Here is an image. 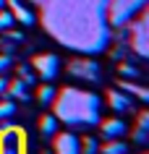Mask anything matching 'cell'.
I'll use <instances>...</instances> for the list:
<instances>
[{"mask_svg":"<svg viewBox=\"0 0 149 154\" xmlns=\"http://www.w3.org/2000/svg\"><path fill=\"white\" fill-rule=\"evenodd\" d=\"M58 118L68 125H97L99 123V99L86 91L66 89L58 102Z\"/></svg>","mask_w":149,"mask_h":154,"instance_id":"obj_1","label":"cell"},{"mask_svg":"<svg viewBox=\"0 0 149 154\" xmlns=\"http://www.w3.org/2000/svg\"><path fill=\"white\" fill-rule=\"evenodd\" d=\"M34 71L39 73L42 79H45V81H52V79H55V76H58V68H60V60H58V55H37L34 57Z\"/></svg>","mask_w":149,"mask_h":154,"instance_id":"obj_2","label":"cell"},{"mask_svg":"<svg viewBox=\"0 0 149 154\" xmlns=\"http://www.w3.org/2000/svg\"><path fill=\"white\" fill-rule=\"evenodd\" d=\"M68 68H71V73L79 76V79H89V81H97V79H99V65L94 63V60H86V57L73 60Z\"/></svg>","mask_w":149,"mask_h":154,"instance_id":"obj_3","label":"cell"},{"mask_svg":"<svg viewBox=\"0 0 149 154\" xmlns=\"http://www.w3.org/2000/svg\"><path fill=\"white\" fill-rule=\"evenodd\" d=\"M107 102H110V107H113L115 112H131V110H133L131 97H128L123 89H113L107 94Z\"/></svg>","mask_w":149,"mask_h":154,"instance_id":"obj_4","label":"cell"},{"mask_svg":"<svg viewBox=\"0 0 149 154\" xmlns=\"http://www.w3.org/2000/svg\"><path fill=\"white\" fill-rule=\"evenodd\" d=\"M55 154H79V138L73 133H60L55 138Z\"/></svg>","mask_w":149,"mask_h":154,"instance_id":"obj_5","label":"cell"},{"mask_svg":"<svg viewBox=\"0 0 149 154\" xmlns=\"http://www.w3.org/2000/svg\"><path fill=\"white\" fill-rule=\"evenodd\" d=\"M99 128H102V136L105 138H120L126 133V123L118 120V118H110V120L99 123Z\"/></svg>","mask_w":149,"mask_h":154,"instance_id":"obj_6","label":"cell"},{"mask_svg":"<svg viewBox=\"0 0 149 154\" xmlns=\"http://www.w3.org/2000/svg\"><path fill=\"white\" fill-rule=\"evenodd\" d=\"M5 5H11V11L16 13V18H18V21H21L24 26H32V24H34V13H32L29 8H24V5H21L18 0H8Z\"/></svg>","mask_w":149,"mask_h":154,"instance_id":"obj_7","label":"cell"},{"mask_svg":"<svg viewBox=\"0 0 149 154\" xmlns=\"http://www.w3.org/2000/svg\"><path fill=\"white\" fill-rule=\"evenodd\" d=\"M97 152H102V154H128V146L123 141H118V138H107Z\"/></svg>","mask_w":149,"mask_h":154,"instance_id":"obj_8","label":"cell"},{"mask_svg":"<svg viewBox=\"0 0 149 154\" xmlns=\"http://www.w3.org/2000/svg\"><path fill=\"white\" fill-rule=\"evenodd\" d=\"M133 136H136L139 144H147V138H149V115L147 112L139 115V125H136V131H133Z\"/></svg>","mask_w":149,"mask_h":154,"instance_id":"obj_9","label":"cell"},{"mask_svg":"<svg viewBox=\"0 0 149 154\" xmlns=\"http://www.w3.org/2000/svg\"><path fill=\"white\" fill-rule=\"evenodd\" d=\"M8 97H13V99H21V102H26L29 99V91H26V84L18 79V81H11L8 84V91H5Z\"/></svg>","mask_w":149,"mask_h":154,"instance_id":"obj_10","label":"cell"},{"mask_svg":"<svg viewBox=\"0 0 149 154\" xmlns=\"http://www.w3.org/2000/svg\"><path fill=\"white\" fill-rule=\"evenodd\" d=\"M120 89H123L126 94H136V97H139V99H144V102L149 99V91H147V89H141V86H133V84H128V81H123V84H120Z\"/></svg>","mask_w":149,"mask_h":154,"instance_id":"obj_11","label":"cell"},{"mask_svg":"<svg viewBox=\"0 0 149 154\" xmlns=\"http://www.w3.org/2000/svg\"><path fill=\"white\" fill-rule=\"evenodd\" d=\"M55 115H45L42 118V123H39V131H42V136H52L55 133Z\"/></svg>","mask_w":149,"mask_h":154,"instance_id":"obj_12","label":"cell"},{"mask_svg":"<svg viewBox=\"0 0 149 154\" xmlns=\"http://www.w3.org/2000/svg\"><path fill=\"white\" fill-rule=\"evenodd\" d=\"M13 112H16V105H13L11 99H0V120L13 118Z\"/></svg>","mask_w":149,"mask_h":154,"instance_id":"obj_13","label":"cell"},{"mask_svg":"<svg viewBox=\"0 0 149 154\" xmlns=\"http://www.w3.org/2000/svg\"><path fill=\"white\" fill-rule=\"evenodd\" d=\"M18 79L29 86V84H34V79H37V76L32 73V68H29V65H18Z\"/></svg>","mask_w":149,"mask_h":154,"instance_id":"obj_14","label":"cell"},{"mask_svg":"<svg viewBox=\"0 0 149 154\" xmlns=\"http://www.w3.org/2000/svg\"><path fill=\"white\" fill-rule=\"evenodd\" d=\"M55 99V89L52 86H39V102L42 105H50Z\"/></svg>","mask_w":149,"mask_h":154,"instance_id":"obj_15","label":"cell"},{"mask_svg":"<svg viewBox=\"0 0 149 154\" xmlns=\"http://www.w3.org/2000/svg\"><path fill=\"white\" fill-rule=\"evenodd\" d=\"M97 141H94V138H86V141H84V144H79V154H97Z\"/></svg>","mask_w":149,"mask_h":154,"instance_id":"obj_16","label":"cell"},{"mask_svg":"<svg viewBox=\"0 0 149 154\" xmlns=\"http://www.w3.org/2000/svg\"><path fill=\"white\" fill-rule=\"evenodd\" d=\"M11 24H13V13L0 8V29H11Z\"/></svg>","mask_w":149,"mask_h":154,"instance_id":"obj_17","label":"cell"},{"mask_svg":"<svg viewBox=\"0 0 149 154\" xmlns=\"http://www.w3.org/2000/svg\"><path fill=\"white\" fill-rule=\"evenodd\" d=\"M120 73H123V76H128V79H136V76H139V71H136L133 65H120Z\"/></svg>","mask_w":149,"mask_h":154,"instance_id":"obj_18","label":"cell"},{"mask_svg":"<svg viewBox=\"0 0 149 154\" xmlns=\"http://www.w3.org/2000/svg\"><path fill=\"white\" fill-rule=\"evenodd\" d=\"M11 68V55H0V73H5Z\"/></svg>","mask_w":149,"mask_h":154,"instance_id":"obj_19","label":"cell"},{"mask_svg":"<svg viewBox=\"0 0 149 154\" xmlns=\"http://www.w3.org/2000/svg\"><path fill=\"white\" fill-rule=\"evenodd\" d=\"M8 79H5V76H3V73H0V97H5V91H8Z\"/></svg>","mask_w":149,"mask_h":154,"instance_id":"obj_20","label":"cell"},{"mask_svg":"<svg viewBox=\"0 0 149 154\" xmlns=\"http://www.w3.org/2000/svg\"><path fill=\"white\" fill-rule=\"evenodd\" d=\"M5 3H8V0H0V8H5Z\"/></svg>","mask_w":149,"mask_h":154,"instance_id":"obj_21","label":"cell"},{"mask_svg":"<svg viewBox=\"0 0 149 154\" xmlns=\"http://www.w3.org/2000/svg\"><path fill=\"white\" fill-rule=\"evenodd\" d=\"M45 154H50V152H45Z\"/></svg>","mask_w":149,"mask_h":154,"instance_id":"obj_22","label":"cell"}]
</instances>
